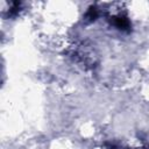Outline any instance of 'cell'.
Instances as JSON below:
<instances>
[{
    "label": "cell",
    "instance_id": "cell-1",
    "mask_svg": "<svg viewBox=\"0 0 149 149\" xmlns=\"http://www.w3.org/2000/svg\"><path fill=\"white\" fill-rule=\"evenodd\" d=\"M114 26H116L119 29H126L129 27V22L126 17L118 16V17H114Z\"/></svg>",
    "mask_w": 149,
    "mask_h": 149
}]
</instances>
